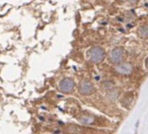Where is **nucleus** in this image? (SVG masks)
Masks as SVG:
<instances>
[{
  "label": "nucleus",
  "mask_w": 148,
  "mask_h": 134,
  "mask_svg": "<svg viewBox=\"0 0 148 134\" xmlns=\"http://www.w3.org/2000/svg\"><path fill=\"white\" fill-rule=\"evenodd\" d=\"M78 89H79V92L81 95H84V96L92 95V94L95 92L94 85H92V82H90V81L87 80V79L82 80V81L79 83Z\"/></svg>",
  "instance_id": "nucleus-3"
},
{
  "label": "nucleus",
  "mask_w": 148,
  "mask_h": 134,
  "mask_svg": "<svg viewBox=\"0 0 148 134\" xmlns=\"http://www.w3.org/2000/svg\"><path fill=\"white\" fill-rule=\"evenodd\" d=\"M139 36L141 38H148V25L141 26L138 31Z\"/></svg>",
  "instance_id": "nucleus-7"
},
{
  "label": "nucleus",
  "mask_w": 148,
  "mask_h": 134,
  "mask_svg": "<svg viewBox=\"0 0 148 134\" xmlns=\"http://www.w3.org/2000/svg\"><path fill=\"white\" fill-rule=\"evenodd\" d=\"M66 131L69 134H81L83 132V128L78 124H68L66 127Z\"/></svg>",
  "instance_id": "nucleus-6"
},
{
  "label": "nucleus",
  "mask_w": 148,
  "mask_h": 134,
  "mask_svg": "<svg viewBox=\"0 0 148 134\" xmlns=\"http://www.w3.org/2000/svg\"><path fill=\"white\" fill-rule=\"evenodd\" d=\"M126 1L129 2V3H131V4H135V3H137L138 0H126Z\"/></svg>",
  "instance_id": "nucleus-9"
},
{
  "label": "nucleus",
  "mask_w": 148,
  "mask_h": 134,
  "mask_svg": "<svg viewBox=\"0 0 148 134\" xmlns=\"http://www.w3.org/2000/svg\"><path fill=\"white\" fill-rule=\"evenodd\" d=\"M115 70L119 74L128 75V74L132 73V64H130L128 63H123V64H119L115 68Z\"/></svg>",
  "instance_id": "nucleus-5"
},
{
  "label": "nucleus",
  "mask_w": 148,
  "mask_h": 134,
  "mask_svg": "<svg viewBox=\"0 0 148 134\" xmlns=\"http://www.w3.org/2000/svg\"><path fill=\"white\" fill-rule=\"evenodd\" d=\"M94 118L92 117H90V116H81L79 118V121L83 124H92Z\"/></svg>",
  "instance_id": "nucleus-8"
},
{
  "label": "nucleus",
  "mask_w": 148,
  "mask_h": 134,
  "mask_svg": "<svg viewBox=\"0 0 148 134\" xmlns=\"http://www.w3.org/2000/svg\"><path fill=\"white\" fill-rule=\"evenodd\" d=\"M124 51L121 47H116L112 49L109 54V60L112 64H119L123 60Z\"/></svg>",
  "instance_id": "nucleus-4"
},
{
  "label": "nucleus",
  "mask_w": 148,
  "mask_h": 134,
  "mask_svg": "<svg viewBox=\"0 0 148 134\" xmlns=\"http://www.w3.org/2000/svg\"><path fill=\"white\" fill-rule=\"evenodd\" d=\"M87 55L91 62L94 64H99L105 59L106 51L100 46H93L88 51Z\"/></svg>",
  "instance_id": "nucleus-1"
},
{
  "label": "nucleus",
  "mask_w": 148,
  "mask_h": 134,
  "mask_svg": "<svg viewBox=\"0 0 148 134\" xmlns=\"http://www.w3.org/2000/svg\"><path fill=\"white\" fill-rule=\"evenodd\" d=\"M58 89L62 93H71L75 89V82L71 78H64L58 84Z\"/></svg>",
  "instance_id": "nucleus-2"
}]
</instances>
